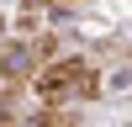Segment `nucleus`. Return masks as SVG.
Returning a JSON list of instances; mask_svg holds the SVG:
<instances>
[{
  "mask_svg": "<svg viewBox=\"0 0 132 127\" xmlns=\"http://www.w3.org/2000/svg\"><path fill=\"white\" fill-rule=\"evenodd\" d=\"M32 90L48 106H69V101H95L101 95V69L90 58H53L32 74Z\"/></svg>",
  "mask_w": 132,
  "mask_h": 127,
  "instance_id": "1",
  "label": "nucleus"
},
{
  "mask_svg": "<svg viewBox=\"0 0 132 127\" xmlns=\"http://www.w3.org/2000/svg\"><path fill=\"white\" fill-rule=\"evenodd\" d=\"M48 53H53V42H11V48L0 53V74H5L11 85H21V80H32V74L48 64Z\"/></svg>",
  "mask_w": 132,
  "mask_h": 127,
  "instance_id": "2",
  "label": "nucleus"
},
{
  "mask_svg": "<svg viewBox=\"0 0 132 127\" xmlns=\"http://www.w3.org/2000/svg\"><path fill=\"white\" fill-rule=\"evenodd\" d=\"M42 5H48V0H27V11H42Z\"/></svg>",
  "mask_w": 132,
  "mask_h": 127,
  "instance_id": "3",
  "label": "nucleus"
}]
</instances>
